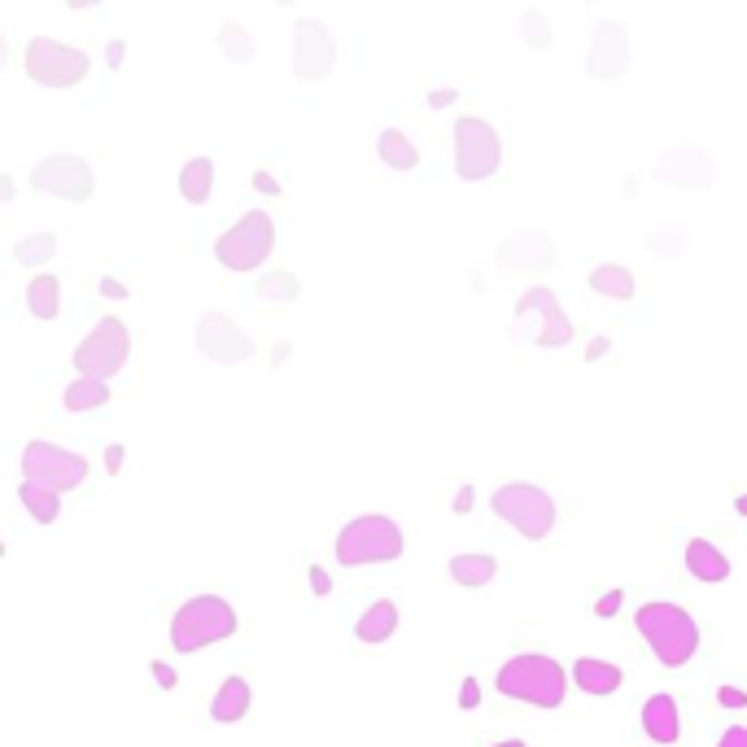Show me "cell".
I'll list each match as a JSON object with an SVG mask.
<instances>
[{
  "label": "cell",
  "instance_id": "obj_1",
  "mask_svg": "<svg viewBox=\"0 0 747 747\" xmlns=\"http://www.w3.org/2000/svg\"><path fill=\"white\" fill-rule=\"evenodd\" d=\"M634 629L642 634V642L664 669H682L699 651V625L677 603H642L634 612Z\"/></svg>",
  "mask_w": 747,
  "mask_h": 747
},
{
  "label": "cell",
  "instance_id": "obj_2",
  "mask_svg": "<svg viewBox=\"0 0 747 747\" xmlns=\"http://www.w3.org/2000/svg\"><path fill=\"white\" fill-rule=\"evenodd\" d=\"M494 686H499L507 699H521V703H534V708H560L564 695H568L564 669H560L551 656H542V651H521V656H512V660L499 669Z\"/></svg>",
  "mask_w": 747,
  "mask_h": 747
},
{
  "label": "cell",
  "instance_id": "obj_3",
  "mask_svg": "<svg viewBox=\"0 0 747 747\" xmlns=\"http://www.w3.org/2000/svg\"><path fill=\"white\" fill-rule=\"evenodd\" d=\"M241 629L236 608L223 595H193L175 616H171V647L180 656H193L210 642H223Z\"/></svg>",
  "mask_w": 747,
  "mask_h": 747
},
{
  "label": "cell",
  "instance_id": "obj_4",
  "mask_svg": "<svg viewBox=\"0 0 747 747\" xmlns=\"http://www.w3.org/2000/svg\"><path fill=\"white\" fill-rule=\"evenodd\" d=\"M403 555V529L390 516H358L336 534V564L367 568V564H390Z\"/></svg>",
  "mask_w": 747,
  "mask_h": 747
},
{
  "label": "cell",
  "instance_id": "obj_5",
  "mask_svg": "<svg viewBox=\"0 0 747 747\" xmlns=\"http://www.w3.org/2000/svg\"><path fill=\"white\" fill-rule=\"evenodd\" d=\"M490 507H494L499 521H507L529 542H542L555 529V503L534 481H507V486H499L494 499H490Z\"/></svg>",
  "mask_w": 747,
  "mask_h": 747
},
{
  "label": "cell",
  "instance_id": "obj_6",
  "mask_svg": "<svg viewBox=\"0 0 747 747\" xmlns=\"http://www.w3.org/2000/svg\"><path fill=\"white\" fill-rule=\"evenodd\" d=\"M275 249V228H271V215L267 210H249L245 219H236L219 241H215V258L228 267V271H254L267 262V254Z\"/></svg>",
  "mask_w": 747,
  "mask_h": 747
},
{
  "label": "cell",
  "instance_id": "obj_7",
  "mask_svg": "<svg viewBox=\"0 0 747 747\" xmlns=\"http://www.w3.org/2000/svg\"><path fill=\"white\" fill-rule=\"evenodd\" d=\"M127 354H132V332H127V323L119 319V315H106L84 341H79V350H75V371L84 381H106V377H114V371L127 363Z\"/></svg>",
  "mask_w": 747,
  "mask_h": 747
},
{
  "label": "cell",
  "instance_id": "obj_8",
  "mask_svg": "<svg viewBox=\"0 0 747 747\" xmlns=\"http://www.w3.org/2000/svg\"><path fill=\"white\" fill-rule=\"evenodd\" d=\"M23 66H27V79L40 88H75L93 71V58L58 40H32L23 53Z\"/></svg>",
  "mask_w": 747,
  "mask_h": 747
},
{
  "label": "cell",
  "instance_id": "obj_9",
  "mask_svg": "<svg viewBox=\"0 0 747 747\" xmlns=\"http://www.w3.org/2000/svg\"><path fill=\"white\" fill-rule=\"evenodd\" d=\"M499 162H503L499 132L486 119H477V114L460 119L455 123V171H460V180H468V184L490 180L499 171Z\"/></svg>",
  "mask_w": 747,
  "mask_h": 747
},
{
  "label": "cell",
  "instance_id": "obj_10",
  "mask_svg": "<svg viewBox=\"0 0 747 747\" xmlns=\"http://www.w3.org/2000/svg\"><path fill=\"white\" fill-rule=\"evenodd\" d=\"M84 477H88L84 455L62 451L53 442H27L23 446V481H40V486H53L62 494V490L84 486Z\"/></svg>",
  "mask_w": 747,
  "mask_h": 747
},
{
  "label": "cell",
  "instance_id": "obj_11",
  "mask_svg": "<svg viewBox=\"0 0 747 747\" xmlns=\"http://www.w3.org/2000/svg\"><path fill=\"white\" fill-rule=\"evenodd\" d=\"M32 188L84 206V201L93 197V188H97V175H93V167H88L84 158H75V154H49V158H40V162L32 167Z\"/></svg>",
  "mask_w": 747,
  "mask_h": 747
},
{
  "label": "cell",
  "instance_id": "obj_12",
  "mask_svg": "<svg viewBox=\"0 0 747 747\" xmlns=\"http://www.w3.org/2000/svg\"><path fill=\"white\" fill-rule=\"evenodd\" d=\"M336 66V36L319 19H297L293 27V75L302 84L323 79Z\"/></svg>",
  "mask_w": 747,
  "mask_h": 747
},
{
  "label": "cell",
  "instance_id": "obj_13",
  "mask_svg": "<svg viewBox=\"0 0 747 747\" xmlns=\"http://www.w3.org/2000/svg\"><path fill=\"white\" fill-rule=\"evenodd\" d=\"M555 262H560L555 236L542 232V228H516V232L499 245V267H503V271L547 275V271H555Z\"/></svg>",
  "mask_w": 747,
  "mask_h": 747
},
{
  "label": "cell",
  "instance_id": "obj_14",
  "mask_svg": "<svg viewBox=\"0 0 747 747\" xmlns=\"http://www.w3.org/2000/svg\"><path fill=\"white\" fill-rule=\"evenodd\" d=\"M656 180L669 188H690V193H708L717 180L712 158L695 145V140H677L660 162H656Z\"/></svg>",
  "mask_w": 747,
  "mask_h": 747
},
{
  "label": "cell",
  "instance_id": "obj_15",
  "mask_svg": "<svg viewBox=\"0 0 747 747\" xmlns=\"http://www.w3.org/2000/svg\"><path fill=\"white\" fill-rule=\"evenodd\" d=\"M193 341H197V354H201V358L223 363V367H236V363H245V358L254 354V341H249L228 315H219V310H210V315L197 319Z\"/></svg>",
  "mask_w": 747,
  "mask_h": 747
},
{
  "label": "cell",
  "instance_id": "obj_16",
  "mask_svg": "<svg viewBox=\"0 0 747 747\" xmlns=\"http://www.w3.org/2000/svg\"><path fill=\"white\" fill-rule=\"evenodd\" d=\"M629 53H634L629 27L603 19V23L595 27V40H590V53H586V75H590V79H603V84H608V79H621V75L629 71Z\"/></svg>",
  "mask_w": 747,
  "mask_h": 747
},
{
  "label": "cell",
  "instance_id": "obj_17",
  "mask_svg": "<svg viewBox=\"0 0 747 747\" xmlns=\"http://www.w3.org/2000/svg\"><path fill=\"white\" fill-rule=\"evenodd\" d=\"M529 310H542V332H538V345L542 350H555V345H568L573 341V319L560 310V302H555L551 289H529L516 302V315H529Z\"/></svg>",
  "mask_w": 747,
  "mask_h": 747
},
{
  "label": "cell",
  "instance_id": "obj_18",
  "mask_svg": "<svg viewBox=\"0 0 747 747\" xmlns=\"http://www.w3.org/2000/svg\"><path fill=\"white\" fill-rule=\"evenodd\" d=\"M642 730H647V738H651V743H660V747L677 743V738H682V712H677V699H673V695H651V699L642 703Z\"/></svg>",
  "mask_w": 747,
  "mask_h": 747
},
{
  "label": "cell",
  "instance_id": "obj_19",
  "mask_svg": "<svg viewBox=\"0 0 747 747\" xmlns=\"http://www.w3.org/2000/svg\"><path fill=\"white\" fill-rule=\"evenodd\" d=\"M394 629H399V603H390V599H377V603H371V608L354 621V638L367 642V647L390 642Z\"/></svg>",
  "mask_w": 747,
  "mask_h": 747
},
{
  "label": "cell",
  "instance_id": "obj_20",
  "mask_svg": "<svg viewBox=\"0 0 747 747\" xmlns=\"http://www.w3.org/2000/svg\"><path fill=\"white\" fill-rule=\"evenodd\" d=\"M686 573H690L695 581H708V586H712V581H725V577H730V560H725L721 547L695 538V542L686 547Z\"/></svg>",
  "mask_w": 747,
  "mask_h": 747
},
{
  "label": "cell",
  "instance_id": "obj_21",
  "mask_svg": "<svg viewBox=\"0 0 747 747\" xmlns=\"http://www.w3.org/2000/svg\"><path fill=\"white\" fill-rule=\"evenodd\" d=\"M249 699H254L249 682H245V677H228V682L215 690V699H210V717H215L219 725H232V721H241V717L249 712Z\"/></svg>",
  "mask_w": 747,
  "mask_h": 747
},
{
  "label": "cell",
  "instance_id": "obj_22",
  "mask_svg": "<svg viewBox=\"0 0 747 747\" xmlns=\"http://www.w3.org/2000/svg\"><path fill=\"white\" fill-rule=\"evenodd\" d=\"M573 677H577V686H581L586 695H612V690L621 686V669L608 664V660H595V656H581V660L573 664Z\"/></svg>",
  "mask_w": 747,
  "mask_h": 747
},
{
  "label": "cell",
  "instance_id": "obj_23",
  "mask_svg": "<svg viewBox=\"0 0 747 747\" xmlns=\"http://www.w3.org/2000/svg\"><path fill=\"white\" fill-rule=\"evenodd\" d=\"M27 310L36 315V319H58V310H62V275H49V271H40L32 284H27Z\"/></svg>",
  "mask_w": 747,
  "mask_h": 747
},
{
  "label": "cell",
  "instance_id": "obj_24",
  "mask_svg": "<svg viewBox=\"0 0 747 747\" xmlns=\"http://www.w3.org/2000/svg\"><path fill=\"white\" fill-rule=\"evenodd\" d=\"M494 573H499L494 555H481V551H468V555H455V560H451V577H455L464 590H481V586H490V581H494Z\"/></svg>",
  "mask_w": 747,
  "mask_h": 747
},
{
  "label": "cell",
  "instance_id": "obj_25",
  "mask_svg": "<svg viewBox=\"0 0 747 747\" xmlns=\"http://www.w3.org/2000/svg\"><path fill=\"white\" fill-rule=\"evenodd\" d=\"M180 193H184V201L206 206V201H210V193H215V162H210V158H193V162H184V171H180Z\"/></svg>",
  "mask_w": 747,
  "mask_h": 747
},
{
  "label": "cell",
  "instance_id": "obj_26",
  "mask_svg": "<svg viewBox=\"0 0 747 747\" xmlns=\"http://www.w3.org/2000/svg\"><path fill=\"white\" fill-rule=\"evenodd\" d=\"M377 154H381V162H385V167H394V171H416V167H420L416 145H412L399 127H385V132L377 136Z\"/></svg>",
  "mask_w": 747,
  "mask_h": 747
},
{
  "label": "cell",
  "instance_id": "obj_27",
  "mask_svg": "<svg viewBox=\"0 0 747 747\" xmlns=\"http://www.w3.org/2000/svg\"><path fill=\"white\" fill-rule=\"evenodd\" d=\"M19 499H23V507L36 516V525H53L58 512H62V494H58L53 486H40V481H23V486H19Z\"/></svg>",
  "mask_w": 747,
  "mask_h": 747
},
{
  "label": "cell",
  "instance_id": "obj_28",
  "mask_svg": "<svg viewBox=\"0 0 747 747\" xmlns=\"http://www.w3.org/2000/svg\"><path fill=\"white\" fill-rule=\"evenodd\" d=\"M590 289L603 293V297L629 302V297H634V271H629V267H616V262H599V267L590 271Z\"/></svg>",
  "mask_w": 747,
  "mask_h": 747
},
{
  "label": "cell",
  "instance_id": "obj_29",
  "mask_svg": "<svg viewBox=\"0 0 747 747\" xmlns=\"http://www.w3.org/2000/svg\"><path fill=\"white\" fill-rule=\"evenodd\" d=\"M66 412H97V407H106L110 403V385L106 381H71V390H66Z\"/></svg>",
  "mask_w": 747,
  "mask_h": 747
},
{
  "label": "cell",
  "instance_id": "obj_30",
  "mask_svg": "<svg viewBox=\"0 0 747 747\" xmlns=\"http://www.w3.org/2000/svg\"><path fill=\"white\" fill-rule=\"evenodd\" d=\"M219 49H223L228 62H236V66L254 62V40H249V32H245L241 23H223V27H219Z\"/></svg>",
  "mask_w": 747,
  "mask_h": 747
},
{
  "label": "cell",
  "instance_id": "obj_31",
  "mask_svg": "<svg viewBox=\"0 0 747 747\" xmlns=\"http://www.w3.org/2000/svg\"><path fill=\"white\" fill-rule=\"evenodd\" d=\"M297 293H302V284L293 271H267L258 280V297H267V302H293Z\"/></svg>",
  "mask_w": 747,
  "mask_h": 747
},
{
  "label": "cell",
  "instance_id": "obj_32",
  "mask_svg": "<svg viewBox=\"0 0 747 747\" xmlns=\"http://www.w3.org/2000/svg\"><path fill=\"white\" fill-rule=\"evenodd\" d=\"M14 254H19L23 267H40V262H49V258L58 254V236H53V232H36V236H27Z\"/></svg>",
  "mask_w": 747,
  "mask_h": 747
},
{
  "label": "cell",
  "instance_id": "obj_33",
  "mask_svg": "<svg viewBox=\"0 0 747 747\" xmlns=\"http://www.w3.org/2000/svg\"><path fill=\"white\" fill-rule=\"evenodd\" d=\"M521 36H525V45L529 49H551V23H547V14L542 10H525L521 14Z\"/></svg>",
  "mask_w": 747,
  "mask_h": 747
},
{
  "label": "cell",
  "instance_id": "obj_34",
  "mask_svg": "<svg viewBox=\"0 0 747 747\" xmlns=\"http://www.w3.org/2000/svg\"><path fill=\"white\" fill-rule=\"evenodd\" d=\"M682 241H686V232L669 228V232H651V236H647V249H651L656 258H673V254L682 249Z\"/></svg>",
  "mask_w": 747,
  "mask_h": 747
},
{
  "label": "cell",
  "instance_id": "obj_35",
  "mask_svg": "<svg viewBox=\"0 0 747 747\" xmlns=\"http://www.w3.org/2000/svg\"><path fill=\"white\" fill-rule=\"evenodd\" d=\"M717 703H721V708H747V690H738V686H721V690H717Z\"/></svg>",
  "mask_w": 747,
  "mask_h": 747
},
{
  "label": "cell",
  "instance_id": "obj_36",
  "mask_svg": "<svg viewBox=\"0 0 747 747\" xmlns=\"http://www.w3.org/2000/svg\"><path fill=\"white\" fill-rule=\"evenodd\" d=\"M154 677H158V686H162V690H175V686H180V677H175V669H171V664H162V660L154 664Z\"/></svg>",
  "mask_w": 747,
  "mask_h": 747
},
{
  "label": "cell",
  "instance_id": "obj_37",
  "mask_svg": "<svg viewBox=\"0 0 747 747\" xmlns=\"http://www.w3.org/2000/svg\"><path fill=\"white\" fill-rule=\"evenodd\" d=\"M717 747H747V725H730Z\"/></svg>",
  "mask_w": 747,
  "mask_h": 747
},
{
  "label": "cell",
  "instance_id": "obj_38",
  "mask_svg": "<svg viewBox=\"0 0 747 747\" xmlns=\"http://www.w3.org/2000/svg\"><path fill=\"white\" fill-rule=\"evenodd\" d=\"M460 695H464V699H460V703H464V708H477V703H481V686H477V677H468V682H464V690H460Z\"/></svg>",
  "mask_w": 747,
  "mask_h": 747
},
{
  "label": "cell",
  "instance_id": "obj_39",
  "mask_svg": "<svg viewBox=\"0 0 747 747\" xmlns=\"http://www.w3.org/2000/svg\"><path fill=\"white\" fill-rule=\"evenodd\" d=\"M616 608H621V590H612V595H608V599L599 603V616H612Z\"/></svg>",
  "mask_w": 747,
  "mask_h": 747
},
{
  "label": "cell",
  "instance_id": "obj_40",
  "mask_svg": "<svg viewBox=\"0 0 747 747\" xmlns=\"http://www.w3.org/2000/svg\"><path fill=\"white\" fill-rule=\"evenodd\" d=\"M310 586H315V590H328L332 581H328V573H319V568H315V573H310Z\"/></svg>",
  "mask_w": 747,
  "mask_h": 747
},
{
  "label": "cell",
  "instance_id": "obj_41",
  "mask_svg": "<svg viewBox=\"0 0 747 747\" xmlns=\"http://www.w3.org/2000/svg\"><path fill=\"white\" fill-rule=\"evenodd\" d=\"M603 354H608V341H603V336H599V341H590V358H603Z\"/></svg>",
  "mask_w": 747,
  "mask_h": 747
},
{
  "label": "cell",
  "instance_id": "obj_42",
  "mask_svg": "<svg viewBox=\"0 0 747 747\" xmlns=\"http://www.w3.org/2000/svg\"><path fill=\"white\" fill-rule=\"evenodd\" d=\"M258 188H262V193H280V184H275V180H267V175H258Z\"/></svg>",
  "mask_w": 747,
  "mask_h": 747
},
{
  "label": "cell",
  "instance_id": "obj_43",
  "mask_svg": "<svg viewBox=\"0 0 747 747\" xmlns=\"http://www.w3.org/2000/svg\"><path fill=\"white\" fill-rule=\"evenodd\" d=\"M490 747H525L521 738H507V743H490Z\"/></svg>",
  "mask_w": 747,
  "mask_h": 747
}]
</instances>
